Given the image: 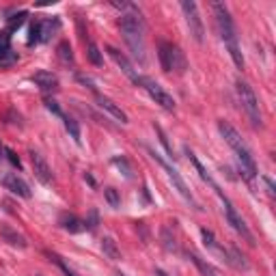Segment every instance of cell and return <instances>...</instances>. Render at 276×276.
I'll list each match as a JSON object with an SVG mask.
<instances>
[{"mask_svg":"<svg viewBox=\"0 0 276 276\" xmlns=\"http://www.w3.org/2000/svg\"><path fill=\"white\" fill-rule=\"evenodd\" d=\"M119 28L132 54L138 59L140 65H145V20H142L140 9L134 3H130L123 9V13L119 17Z\"/></svg>","mask_w":276,"mask_h":276,"instance_id":"1","label":"cell"},{"mask_svg":"<svg viewBox=\"0 0 276 276\" xmlns=\"http://www.w3.org/2000/svg\"><path fill=\"white\" fill-rule=\"evenodd\" d=\"M212 9H214V15H216L220 37H223L231 59H233V63H235V67L244 69V57H242V50H240V43H237V28L233 24V17H231L227 5L225 3H214Z\"/></svg>","mask_w":276,"mask_h":276,"instance_id":"2","label":"cell"},{"mask_svg":"<svg viewBox=\"0 0 276 276\" xmlns=\"http://www.w3.org/2000/svg\"><path fill=\"white\" fill-rule=\"evenodd\" d=\"M218 130H220V134H223L225 142L235 151V156H237V162H240V171L244 173V177L246 179H252V177H257V164H255V158H252V153L250 149L246 147V142L242 140L240 136V132L227 123V121H218Z\"/></svg>","mask_w":276,"mask_h":276,"instance_id":"3","label":"cell"},{"mask_svg":"<svg viewBox=\"0 0 276 276\" xmlns=\"http://www.w3.org/2000/svg\"><path fill=\"white\" fill-rule=\"evenodd\" d=\"M147 151H149V156H151V160L153 162H158L160 164V167H162V171L164 173H167V177L171 179V183L175 186V190H177L183 198H186V201L188 203H190V205H194V207H198V203L194 201V194L190 192V188H188V183L181 179V175H179V171L177 169H175V167H171V164L167 162V160H164L162 156H160V153L156 151V149H151V147H147Z\"/></svg>","mask_w":276,"mask_h":276,"instance_id":"4","label":"cell"},{"mask_svg":"<svg viewBox=\"0 0 276 276\" xmlns=\"http://www.w3.org/2000/svg\"><path fill=\"white\" fill-rule=\"evenodd\" d=\"M235 91H237V97L242 102V108L246 110V115L250 119V123L255 127H261L263 121H261V110H259V99L255 95V91L250 89V84L244 82V80H237L235 82Z\"/></svg>","mask_w":276,"mask_h":276,"instance_id":"5","label":"cell"},{"mask_svg":"<svg viewBox=\"0 0 276 276\" xmlns=\"http://www.w3.org/2000/svg\"><path fill=\"white\" fill-rule=\"evenodd\" d=\"M214 190H216V194L220 196V203H223V207H225V214H227V220H229V225L231 227H233L235 231H237V233L242 235V237H244L246 242H248V244L250 246H255V237H252V233H250V229L246 227V223H244V218H242L240 214H237V209L233 207V203H231L229 201V198L223 194V190H220V188L218 186H214Z\"/></svg>","mask_w":276,"mask_h":276,"instance_id":"6","label":"cell"},{"mask_svg":"<svg viewBox=\"0 0 276 276\" xmlns=\"http://www.w3.org/2000/svg\"><path fill=\"white\" fill-rule=\"evenodd\" d=\"M158 57H160V63H162V69L164 71H183L186 69V59L183 54L179 52V48H175L173 43H167L162 41L160 48H158Z\"/></svg>","mask_w":276,"mask_h":276,"instance_id":"7","label":"cell"},{"mask_svg":"<svg viewBox=\"0 0 276 276\" xmlns=\"http://www.w3.org/2000/svg\"><path fill=\"white\" fill-rule=\"evenodd\" d=\"M181 11H183L186 24H188V28H190V35L194 37L196 43H203L205 26H203V20H201V13H198L196 3H192V0H183V3H181Z\"/></svg>","mask_w":276,"mask_h":276,"instance_id":"8","label":"cell"},{"mask_svg":"<svg viewBox=\"0 0 276 276\" xmlns=\"http://www.w3.org/2000/svg\"><path fill=\"white\" fill-rule=\"evenodd\" d=\"M140 86L149 93V97L153 99V102L160 104L164 110H171V113L175 110V99H173L171 93L164 91L162 84H158L156 80H151V78H142V80H140Z\"/></svg>","mask_w":276,"mask_h":276,"instance_id":"9","label":"cell"},{"mask_svg":"<svg viewBox=\"0 0 276 276\" xmlns=\"http://www.w3.org/2000/svg\"><path fill=\"white\" fill-rule=\"evenodd\" d=\"M106 50H108V54H110V59H113V61L119 65V67H121V71H123V73H125L127 78H130L132 82H134V84H140L142 76H138V71L134 69V65H132V63L125 59V54H123V52H119V50H117V48H113V46H108Z\"/></svg>","mask_w":276,"mask_h":276,"instance_id":"10","label":"cell"},{"mask_svg":"<svg viewBox=\"0 0 276 276\" xmlns=\"http://www.w3.org/2000/svg\"><path fill=\"white\" fill-rule=\"evenodd\" d=\"M30 164H32V173H35V177L43 186H50L52 183V169H50V164L43 160L41 153L30 151Z\"/></svg>","mask_w":276,"mask_h":276,"instance_id":"11","label":"cell"},{"mask_svg":"<svg viewBox=\"0 0 276 276\" xmlns=\"http://www.w3.org/2000/svg\"><path fill=\"white\" fill-rule=\"evenodd\" d=\"M3 183H5V188L7 190H11L13 194H17V196H22V198H30L32 196V192H30V186L20 177L17 173H11V175H7V177L3 179Z\"/></svg>","mask_w":276,"mask_h":276,"instance_id":"12","label":"cell"},{"mask_svg":"<svg viewBox=\"0 0 276 276\" xmlns=\"http://www.w3.org/2000/svg\"><path fill=\"white\" fill-rule=\"evenodd\" d=\"M30 80L35 82L43 93H50V91H57V89H59V78H57V76H54L52 71H46V69L32 73Z\"/></svg>","mask_w":276,"mask_h":276,"instance_id":"13","label":"cell"},{"mask_svg":"<svg viewBox=\"0 0 276 276\" xmlns=\"http://www.w3.org/2000/svg\"><path fill=\"white\" fill-rule=\"evenodd\" d=\"M97 106L99 108H102V110H106V113L110 115V117H115L117 121H119V123H127V115L123 113V110H121L115 102H113V99H110V97H106V95H99L97 93Z\"/></svg>","mask_w":276,"mask_h":276,"instance_id":"14","label":"cell"},{"mask_svg":"<svg viewBox=\"0 0 276 276\" xmlns=\"http://www.w3.org/2000/svg\"><path fill=\"white\" fill-rule=\"evenodd\" d=\"M59 223L65 231H69V233H80V231H84V223L73 214H63Z\"/></svg>","mask_w":276,"mask_h":276,"instance_id":"15","label":"cell"},{"mask_svg":"<svg viewBox=\"0 0 276 276\" xmlns=\"http://www.w3.org/2000/svg\"><path fill=\"white\" fill-rule=\"evenodd\" d=\"M188 257H190V261L194 263L196 270L201 272L203 276H218V272H216V268L212 266V263H207L205 259H201L198 255H194V252H190V255H188Z\"/></svg>","mask_w":276,"mask_h":276,"instance_id":"16","label":"cell"},{"mask_svg":"<svg viewBox=\"0 0 276 276\" xmlns=\"http://www.w3.org/2000/svg\"><path fill=\"white\" fill-rule=\"evenodd\" d=\"M57 28H59L57 20H43V22H39V41H50Z\"/></svg>","mask_w":276,"mask_h":276,"instance_id":"17","label":"cell"},{"mask_svg":"<svg viewBox=\"0 0 276 276\" xmlns=\"http://www.w3.org/2000/svg\"><path fill=\"white\" fill-rule=\"evenodd\" d=\"M102 250H104V255L108 259H113V261H119L121 259V250L117 246V242L113 237H104L102 240Z\"/></svg>","mask_w":276,"mask_h":276,"instance_id":"18","label":"cell"},{"mask_svg":"<svg viewBox=\"0 0 276 276\" xmlns=\"http://www.w3.org/2000/svg\"><path fill=\"white\" fill-rule=\"evenodd\" d=\"M186 153H188V158H190V162L194 164V169L198 171V175H201V179H203V181H207L209 186H212V188H214L216 183H214V179H212V175H209V173H207V169H205V167H203V164H201V160H198V158H196V156H194V153H192L190 149H188V147H186Z\"/></svg>","mask_w":276,"mask_h":276,"instance_id":"19","label":"cell"},{"mask_svg":"<svg viewBox=\"0 0 276 276\" xmlns=\"http://www.w3.org/2000/svg\"><path fill=\"white\" fill-rule=\"evenodd\" d=\"M0 233H3V237L9 242L11 246H20V248H26V240L22 237L20 233H15V231H11L9 227H3V231H0Z\"/></svg>","mask_w":276,"mask_h":276,"instance_id":"20","label":"cell"},{"mask_svg":"<svg viewBox=\"0 0 276 276\" xmlns=\"http://www.w3.org/2000/svg\"><path fill=\"white\" fill-rule=\"evenodd\" d=\"M59 59H61L65 65H73V52H71L69 41H61V43H59Z\"/></svg>","mask_w":276,"mask_h":276,"instance_id":"21","label":"cell"},{"mask_svg":"<svg viewBox=\"0 0 276 276\" xmlns=\"http://www.w3.org/2000/svg\"><path fill=\"white\" fill-rule=\"evenodd\" d=\"M63 121H65V130L69 132V136L80 145V125H78V121H76V119H69V117H65Z\"/></svg>","mask_w":276,"mask_h":276,"instance_id":"22","label":"cell"},{"mask_svg":"<svg viewBox=\"0 0 276 276\" xmlns=\"http://www.w3.org/2000/svg\"><path fill=\"white\" fill-rule=\"evenodd\" d=\"M86 57H89V61L95 65V67H99V65H104V59H102V52H99V48L95 46V43L91 41L89 46H86Z\"/></svg>","mask_w":276,"mask_h":276,"instance_id":"23","label":"cell"},{"mask_svg":"<svg viewBox=\"0 0 276 276\" xmlns=\"http://www.w3.org/2000/svg\"><path fill=\"white\" fill-rule=\"evenodd\" d=\"M104 196H106V201H108V205L110 207H119L121 205V196H119V192L115 190V188H106V190H104Z\"/></svg>","mask_w":276,"mask_h":276,"instance_id":"24","label":"cell"},{"mask_svg":"<svg viewBox=\"0 0 276 276\" xmlns=\"http://www.w3.org/2000/svg\"><path fill=\"white\" fill-rule=\"evenodd\" d=\"M13 63H17V54L13 50L0 52V67H11Z\"/></svg>","mask_w":276,"mask_h":276,"instance_id":"25","label":"cell"},{"mask_svg":"<svg viewBox=\"0 0 276 276\" xmlns=\"http://www.w3.org/2000/svg\"><path fill=\"white\" fill-rule=\"evenodd\" d=\"M26 22V11H22V13H17V15H13V17H9V32L11 30H15V28H20L22 24Z\"/></svg>","mask_w":276,"mask_h":276,"instance_id":"26","label":"cell"},{"mask_svg":"<svg viewBox=\"0 0 276 276\" xmlns=\"http://www.w3.org/2000/svg\"><path fill=\"white\" fill-rule=\"evenodd\" d=\"M153 130H156V132H158V136H160V142H162V145H164V149H167V153H169V156L173 158V156H175V153H173V147H171V142H169L167 134H164V130H162L160 125H153Z\"/></svg>","mask_w":276,"mask_h":276,"instance_id":"27","label":"cell"},{"mask_svg":"<svg viewBox=\"0 0 276 276\" xmlns=\"http://www.w3.org/2000/svg\"><path fill=\"white\" fill-rule=\"evenodd\" d=\"M11 50V32L9 30H0V52Z\"/></svg>","mask_w":276,"mask_h":276,"instance_id":"28","label":"cell"},{"mask_svg":"<svg viewBox=\"0 0 276 276\" xmlns=\"http://www.w3.org/2000/svg\"><path fill=\"white\" fill-rule=\"evenodd\" d=\"M113 164H115V167H119L121 171H123L125 177H132V169H130V164L125 162V158H113Z\"/></svg>","mask_w":276,"mask_h":276,"instance_id":"29","label":"cell"},{"mask_svg":"<svg viewBox=\"0 0 276 276\" xmlns=\"http://www.w3.org/2000/svg\"><path fill=\"white\" fill-rule=\"evenodd\" d=\"M97 225H99L97 212H95V209H91V212H89V220H86V223H84V229H89V231H95V229H97Z\"/></svg>","mask_w":276,"mask_h":276,"instance_id":"30","label":"cell"},{"mask_svg":"<svg viewBox=\"0 0 276 276\" xmlns=\"http://www.w3.org/2000/svg\"><path fill=\"white\" fill-rule=\"evenodd\" d=\"M37 41H39V22L32 24L28 30V46H32V43H37Z\"/></svg>","mask_w":276,"mask_h":276,"instance_id":"31","label":"cell"},{"mask_svg":"<svg viewBox=\"0 0 276 276\" xmlns=\"http://www.w3.org/2000/svg\"><path fill=\"white\" fill-rule=\"evenodd\" d=\"M46 108L50 110L52 115H57V117H61V119H65V115H63V110L57 106V102H54V99H46Z\"/></svg>","mask_w":276,"mask_h":276,"instance_id":"32","label":"cell"},{"mask_svg":"<svg viewBox=\"0 0 276 276\" xmlns=\"http://www.w3.org/2000/svg\"><path fill=\"white\" fill-rule=\"evenodd\" d=\"M5 153H7V160L11 162V164H13V167H22V162H20V158L15 156V151H11V149H5Z\"/></svg>","mask_w":276,"mask_h":276,"instance_id":"33","label":"cell"},{"mask_svg":"<svg viewBox=\"0 0 276 276\" xmlns=\"http://www.w3.org/2000/svg\"><path fill=\"white\" fill-rule=\"evenodd\" d=\"M263 183H266V188H268V194L274 198V196H276V190H274V183H272V179H270V177H263Z\"/></svg>","mask_w":276,"mask_h":276,"instance_id":"34","label":"cell"},{"mask_svg":"<svg viewBox=\"0 0 276 276\" xmlns=\"http://www.w3.org/2000/svg\"><path fill=\"white\" fill-rule=\"evenodd\" d=\"M156 276H171V274H167L164 270H160V268H158V270H156Z\"/></svg>","mask_w":276,"mask_h":276,"instance_id":"35","label":"cell"},{"mask_svg":"<svg viewBox=\"0 0 276 276\" xmlns=\"http://www.w3.org/2000/svg\"><path fill=\"white\" fill-rule=\"evenodd\" d=\"M115 276H125V274H121V272H117V274H115Z\"/></svg>","mask_w":276,"mask_h":276,"instance_id":"36","label":"cell"},{"mask_svg":"<svg viewBox=\"0 0 276 276\" xmlns=\"http://www.w3.org/2000/svg\"><path fill=\"white\" fill-rule=\"evenodd\" d=\"M0 153H3V142H0Z\"/></svg>","mask_w":276,"mask_h":276,"instance_id":"37","label":"cell"}]
</instances>
